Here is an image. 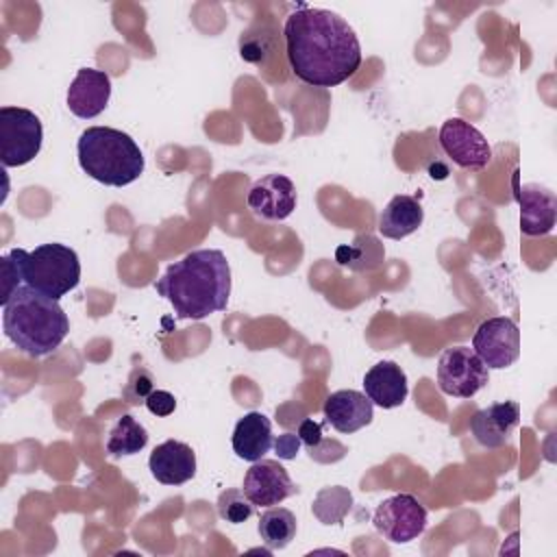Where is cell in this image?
<instances>
[{"mask_svg":"<svg viewBox=\"0 0 557 557\" xmlns=\"http://www.w3.org/2000/svg\"><path fill=\"white\" fill-rule=\"evenodd\" d=\"M283 37L294 76L311 87H335L361 65L352 26L329 9L298 4L285 20Z\"/></svg>","mask_w":557,"mask_h":557,"instance_id":"obj_1","label":"cell"},{"mask_svg":"<svg viewBox=\"0 0 557 557\" xmlns=\"http://www.w3.org/2000/svg\"><path fill=\"white\" fill-rule=\"evenodd\" d=\"M181 320H202L226 309L231 296V265L218 248H200L170 263L154 283Z\"/></svg>","mask_w":557,"mask_h":557,"instance_id":"obj_2","label":"cell"},{"mask_svg":"<svg viewBox=\"0 0 557 557\" xmlns=\"http://www.w3.org/2000/svg\"><path fill=\"white\" fill-rule=\"evenodd\" d=\"M4 335L28 357H46L57 350L70 333L67 313L59 300L20 285L2 305Z\"/></svg>","mask_w":557,"mask_h":557,"instance_id":"obj_3","label":"cell"},{"mask_svg":"<svg viewBox=\"0 0 557 557\" xmlns=\"http://www.w3.org/2000/svg\"><path fill=\"white\" fill-rule=\"evenodd\" d=\"M81 170L109 187H124L144 172V154L135 139L111 126H89L81 133L78 144Z\"/></svg>","mask_w":557,"mask_h":557,"instance_id":"obj_4","label":"cell"},{"mask_svg":"<svg viewBox=\"0 0 557 557\" xmlns=\"http://www.w3.org/2000/svg\"><path fill=\"white\" fill-rule=\"evenodd\" d=\"M9 257L20 268L24 285L59 300L81 281V261L74 248L65 244H41L35 250L11 248Z\"/></svg>","mask_w":557,"mask_h":557,"instance_id":"obj_5","label":"cell"},{"mask_svg":"<svg viewBox=\"0 0 557 557\" xmlns=\"http://www.w3.org/2000/svg\"><path fill=\"white\" fill-rule=\"evenodd\" d=\"M44 141L41 120L22 107H0V161L4 168L30 163Z\"/></svg>","mask_w":557,"mask_h":557,"instance_id":"obj_6","label":"cell"},{"mask_svg":"<svg viewBox=\"0 0 557 557\" xmlns=\"http://www.w3.org/2000/svg\"><path fill=\"white\" fill-rule=\"evenodd\" d=\"M490 381V368L470 346H453L440 355L437 385L453 398H472Z\"/></svg>","mask_w":557,"mask_h":557,"instance_id":"obj_7","label":"cell"},{"mask_svg":"<svg viewBox=\"0 0 557 557\" xmlns=\"http://www.w3.org/2000/svg\"><path fill=\"white\" fill-rule=\"evenodd\" d=\"M372 524L387 542L407 544L424 533L426 509L411 494H394L374 509Z\"/></svg>","mask_w":557,"mask_h":557,"instance_id":"obj_8","label":"cell"},{"mask_svg":"<svg viewBox=\"0 0 557 557\" xmlns=\"http://www.w3.org/2000/svg\"><path fill=\"white\" fill-rule=\"evenodd\" d=\"M472 350L490 370H503L520 357V331L507 315L483 320L472 337Z\"/></svg>","mask_w":557,"mask_h":557,"instance_id":"obj_9","label":"cell"},{"mask_svg":"<svg viewBox=\"0 0 557 557\" xmlns=\"http://www.w3.org/2000/svg\"><path fill=\"white\" fill-rule=\"evenodd\" d=\"M440 146L446 157L463 170H483L492 161V146L485 135L461 117H448L440 126Z\"/></svg>","mask_w":557,"mask_h":557,"instance_id":"obj_10","label":"cell"},{"mask_svg":"<svg viewBox=\"0 0 557 557\" xmlns=\"http://www.w3.org/2000/svg\"><path fill=\"white\" fill-rule=\"evenodd\" d=\"M246 202L259 220H285L294 213L298 202L296 185L285 174H265L252 183Z\"/></svg>","mask_w":557,"mask_h":557,"instance_id":"obj_11","label":"cell"},{"mask_svg":"<svg viewBox=\"0 0 557 557\" xmlns=\"http://www.w3.org/2000/svg\"><path fill=\"white\" fill-rule=\"evenodd\" d=\"M244 494L257 507H274L296 494V485L287 470L274 459H259L244 474Z\"/></svg>","mask_w":557,"mask_h":557,"instance_id":"obj_12","label":"cell"},{"mask_svg":"<svg viewBox=\"0 0 557 557\" xmlns=\"http://www.w3.org/2000/svg\"><path fill=\"white\" fill-rule=\"evenodd\" d=\"M111 98V78L102 70L81 67L67 89V107L81 120L100 115Z\"/></svg>","mask_w":557,"mask_h":557,"instance_id":"obj_13","label":"cell"},{"mask_svg":"<svg viewBox=\"0 0 557 557\" xmlns=\"http://www.w3.org/2000/svg\"><path fill=\"white\" fill-rule=\"evenodd\" d=\"M520 422V405L516 400H503L479 409L470 418V431L474 440L485 448H500L507 444L511 431Z\"/></svg>","mask_w":557,"mask_h":557,"instance_id":"obj_14","label":"cell"},{"mask_svg":"<svg viewBox=\"0 0 557 557\" xmlns=\"http://www.w3.org/2000/svg\"><path fill=\"white\" fill-rule=\"evenodd\" d=\"M324 418L339 433H355L372 422L374 405L372 400L357 389H337L324 400Z\"/></svg>","mask_w":557,"mask_h":557,"instance_id":"obj_15","label":"cell"},{"mask_svg":"<svg viewBox=\"0 0 557 557\" xmlns=\"http://www.w3.org/2000/svg\"><path fill=\"white\" fill-rule=\"evenodd\" d=\"M150 474L163 485H183L196 474V453L189 444L165 440L148 459Z\"/></svg>","mask_w":557,"mask_h":557,"instance_id":"obj_16","label":"cell"},{"mask_svg":"<svg viewBox=\"0 0 557 557\" xmlns=\"http://www.w3.org/2000/svg\"><path fill=\"white\" fill-rule=\"evenodd\" d=\"M518 202H520V231L524 235L537 237L553 231L555 218H557V198L548 187L537 183L522 185L518 189Z\"/></svg>","mask_w":557,"mask_h":557,"instance_id":"obj_17","label":"cell"},{"mask_svg":"<svg viewBox=\"0 0 557 557\" xmlns=\"http://www.w3.org/2000/svg\"><path fill=\"white\" fill-rule=\"evenodd\" d=\"M366 396L381 409L400 407L409 394L407 374L396 361H379L363 376Z\"/></svg>","mask_w":557,"mask_h":557,"instance_id":"obj_18","label":"cell"},{"mask_svg":"<svg viewBox=\"0 0 557 557\" xmlns=\"http://www.w3.org/2000/svg\"><path fill=\"white\" fill-rule=\"evenodd\" d=\"M233 450L244 461H259L272 448V422L261 411H248L237 420L231 437Z\"/></svg>","mask_w":557,"mask_h":557,"instance_id":"obj_19","label":"cell"},{"mask_svg":"<svg viewBox=\"0 0 557 557\" xmlns=\"http://www.w3.org/2000/svg\"><path fill=\"white\" fill-rule=\"evenodd\" d=\"M424 209L407 194L394 196L379 215V233L387 239H405L422 226Z\"/></svg>","mask_w":557,"mask_h":557,"instance_id":"obj_20","label":"cell"},{"mask_svg":"<svg viewBox=\"0 0 557 557\" xmlns=\"http://www.w3.org/2000/svg\"><path fill=\"white\" fill-rule=\"evenodd\" d=\"M146 444H148V431L144 429V424H139L133 416L124 413L111 426L104 448L109 457H131L144 450Z\"/></svg>","mask_w":557,"mask_h":557,"instance_id":"obj_21","label":"cell"},{"mask_svg":"<svg viewBox=\"0 0 557 557\" xmlns=\"http://www.w3.org/2000/svg\"><path fill=\"white\" fill-rule=\"evenodd\" d=\"M259 535L270 550L285 548L296 537V516L285 507H268L259 518Z\"/></svg>","mask_w":557,"mask_h":557,"instance_id":"obj_22","label":"cell"},{"mask_svg":"<svg viewBox=\"0 0 557 557\" xmlns=\"http://www.w3.org/2000/svg\"><path fill=\"white\" fill-rule=\"evenodd\" d=\"M278 44V33L268 24H255L239 37V57L255 65H265L274 54Z\"/></svg>","mask_w":557,"mask_h":557,"instance_id":"obj_23","label":"cell"},{"mask_svg":"<svg viewBox=\"0 0 557 557\" xmlns=\"http://www.w3.org/2000/svg\"><path fill=\"white\" fill-rule=\"evenodd\" d=\"M352 496L346 487L333 485V487H322L318 496L313 498L311 511L322 524H339L346 513L350 511Z\"/></svg>","mask_w":557,"mask_h":557,"instance_id":"obj_24","label":"cell"},{"mask_svg":"<svg viewBox=\"0 0 557 557\" xmlns=\"http://www.w3.org/2000/svg\"><path fill=\"white\" fill-rule=\"evenodd\" d=\"M218 516L231 524H242L246 522L252 511H255V505L250 503V498L244 494V490H224L220 496H218Z\"/></svg>","mask_w":557,"mask_h":557,"instance_id":"obj_25","label":"cell"},{"mask_svg":"<svg viewBox=\"0 0 557 557\" xmlns=\"http://www.w3.org/2000/svg\"><path fill=\"white\" fill-rule=\"evenodd\" d=\"M154 392V379L146 366H133L128 383L122 389V396L128 405H144L146 398Z\"/></svg>","mask_w":557,"mask_h":557,"instance_id":"obj_26","label":"cell"},{"mask_svg":"<svg viewBox=\"0 0 557 557\" xmlns=\"http://www.w3.org/2000/svg\"><path fill=\"white\" fill-rule=\"evenodd\" d=\"M0 270H2V296H0V305H7L9 298L13 296V292L24 283L20 268L15 265V261L9 257V252L4 257H0Z\"/></svg>","mask_w":557,"mask_h":557,"instance_id":"obj_27","label":"cell"},{"mask_svg":"<svg viewBox=\"0 0 557 557\" xmlns=\"http://www.w3.org/2000/svg\"><path fill=\"white\" fill-rule=\"evenodd\" d=\"M146 409L152 413V416H159V418H165L170 413H174L176 409V400L170 392L165 389H154L148 398H146Z\"/></svg>","mask_w":557,"mask_h":557,"instance_id":"obj_28","label":"cell"},{"mask_svg":"<svg viewBox=\"0 0 557 557\" xmlns=\"http://www.w3.org/2000/svg\"><path fill=\"white\" fill-rule=\"evenodd\" d=\"M298 437L300 442L307 446L309 455H313L322 444H324V435H322V424L313 422V420H302L298 426Z\"/></svg>","mask_w":557,"mask_h":557,"instance_id":"obj_29","label":"cell"},{"mask_svg":"<svg viewBox=\"0 0 557 557\" xmlns=\"http://www.w3.org/2000/svg\"><path fill=\"white\" fill-rule=\"evenodd\" d=\"M272 446L281 459H294L300 448V437H298V433H283L274 440Z\"/></svg>","mask_w":557,"mask_h":557,"instance_id":"obj_30","label":"cell"}]
</instances>
